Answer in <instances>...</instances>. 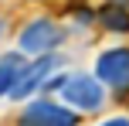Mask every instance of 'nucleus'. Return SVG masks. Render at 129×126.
I'll return each instance as SVG.
<instances>
[{"label": "nucleus", "instance_id": "nucleus-1", "mask_svg": "<svg viewBox=\"0 0 129 126\" xmlns=\"http://www.w3.org/2000/svg\"><path fill=\"white\" fill-rule=\"evenodd\" d=\"M105 89L109 85L99 75H71L61 89V99L78 113H99L105 102Z\"/></svg>", "mask_w": 129, "mask_h": 126}, {"label": "nucleus", "instance_id": "nucleus-2", "mask_svg": "<svg viewBox=\"0 0 129 126\" xmlns=\"http://www.w3.org/2000/svg\"><path fill=\"white\" fill-rule=\"evenodd\" d=\"M58 65H61V55H54V51H44V55H38V58H31V61L24 65L17 85L10 89V95H7V99H14V102L31 99L38 89H44V82L54 75V68H58Z\"/></svg>", "mask_w": 129, "mask_h": 126}, {"label": "nucleus", "instance_id": "nucleus-3", "mask_svg": "<svg viewBox=\"0 0 129 126\" xmlns=\"http://www.w3.org/2000/svg\"><path fill=\"white\" fill-rule=\"evenodd\" d=\"M64 41V31L54 24L51 17H34L24 31L17 34V48L24 55H44V51H54Z\"/></svg>", "mask_w": 129, "mask_h": 126}, {"label": "nucleus", "instance_id": "nucleus-4", "mask_svg": "<svg viewBox=\"0 0 129 126\" xmlns=\"http://www.w3.org/2000/svg\"><path fill=\"white\" fill-rule=\"evenodd\" d=\"M95 75L112 89L126 95L129 92V48H109L95 58Z\"/></svg>", "mask_w": 129, "mask_h": 126}, {"label": "nucleus", "instance_id": "nucleus-5", "mask_svg": "<svg viewBox=\"0 0 129 126\" xmlns=\"http://www.w3.org/2000/svg\"><path fill=\"white\" fill-rule=\"evenodd\" d=\"M82 116L78 109H71L68 102L58 106L51 99H38V102H27V109L20 113V123L24 126H75Z\"/></svg>", "mask_w": 129, "mask_h": 126}, {"label": "nucleus", "instance_id": "nucleus-6", "mask_svg": "<svg viewBox=\"0 0 129 126\" xmlns=\"http://www.w3.org/2000/svg\"><path fill=\"white\" fill-rule=\"evenodd\" d=\"M99 24L109 34H129V4L109 0L105 7H99Z\"/></svg>", "mask_w": 129, "mask_h": 126}, {"label": "nucleus", "instance_id": "nucleus-7", "mask_svg": "<svg viewBox=\"0 0 129 126\" xmlns=\"http://www.w3.org/2000/svg\"><path fill=\"white\" fill-rule=\"evenodd\" d=\"M24 65H27V61L20 58L17 51L0 55V99H7V95H10V89L17 85V79H20V72H24Z\"/></svg>", "mask_w": 129, "mask_h": 126}, {"label": "nucleus", "instance_id": "nucleus-8", "mask_svg": "<svg viewBox=\"0 0 129 126\" xmlns=\"http://www.w3.org/2000/svg\"><path fill=\"white\" fill-rule=\"evenodd\" d=\"M68 14H71V17H75V20H78V24H82V27H88L92 20H99V10L92 14V10H88V7H85V4H75V0H71V4H68Z\"/></svg>", "mask_w": 129, "mask_h": 126}, {"label": "nucleus", "instance_id": "nucleus-9", "mask_svg": "<svg viewBox=\"0 0 129 126\" xmlns=\"http://www.w3.org/2000/svg\"><path fill=\"white\" fill-rule=\"evenodd\" d=\"M64 82H68L64 75H51V79L44 82V92H61V89H64Z\"/></svg>", "mask_w": 129, "mask_h": 126}, {"label": "nucleus", "instance_id": "nucleus-10", "mask_svg": "<svg viewBox=\"0 0 129 126\" xmlns=\"http://www.w3.org/2000/svg\"><path fill=\"white\" fill-rule=\"evenodd\" d=\"M4 24H7V20H4V17H0V34H4Z\"/></svg>", "mask_w": 129, "mask_h": 126}, {"label": "nucleus", "instance_id": "nucleus-11", "mask_svg": "<svg viewBox=\"0 0 129 126\" xmlns=\"http://www.w3.org/2000/svg\"><path fill=\"white\" fill-rule=\"evenodd\" d=\"M116 4H129V0H116Z\"/></svg>", "mask_w": 129, "mask_h": 126}, {"label": "nucleus", "instance_id": "nucleus-12", "mask_svg": "<svg viewBox=\"0 0 129 126\" xmlns=\"http://www.w3.org/2000/svg\"><path fill=\"white\" fill-rule=\"evenodd\" d=\"M31 4H41V0H31Z\"/></svg>", "mask_w": 129, "mask_h": 126}]
</instances>
